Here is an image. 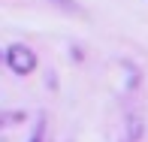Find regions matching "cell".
<instances>
[{"mask_svg":"<svg viewBox=\"0 0 148 142\" xmlns=\"http://www.w3.org/2000/svg\"><path fill=\"white\" fill-rule=\"evenodd\" d=\"M6 64H9L12 73L27 76V73L36 70V55H33V49H27V45H21V43H15V45H9V51H6Z\"/></svg>","mask_w":148,"mask_h":142,"instance_id":"cell-1","label":"cell"},{"mask_svg":"<svg viewBox=\"0 0 148 142\" xmlns=\"http://www.w3.org/2000/svg\"><path fill=\"white\" fill-rule=\"evenodd\" d=\"M24 118V112H0V127H9V124H18Z\"/></svg>","mask_w":148,"mask_h":142,"instance_id":"cell-2","label":"cell"},{"mask_svg":"<svg viewBox=\"0 0 148 142\" xmlns=\"http://www.w3.org/2000/svg\"><path fill=\"white\" fill-rule=\"evenodd\" d=\"M42 136H45V121H39L36 130H33V136H30V142H42Z\"/></svg>","mask_w":148,"mask_h":142,"instance_id":"cell-3","label":"cell"}]
</instances>
